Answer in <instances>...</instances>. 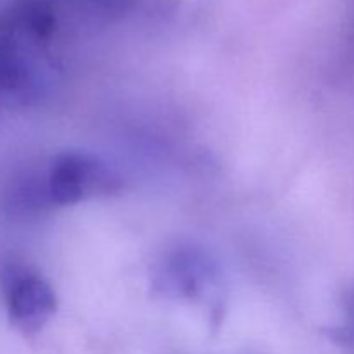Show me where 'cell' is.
I'll return each mask as SVG.
<instances>
[{"instance_id":"1","label":"cell","mask_w":354,"mask_h":354,"mask_svg":"<svg viewBox=\"0 0 354 354\" xmlns=\"http://www.w3.org/2000/svg\"><path fill=\"white\" fill-rule=\"evenodd\" d=\"M123 189L120 173L109 162L85 151H66L54 156L45 173L48 203L73 206L93 197H106Z\"/></svg>"},{"instance_id":"2","label":"cell","mask_w":354,"mask_h":354,"mask_svg":"<svg viewBox=\"0 0 354 354\" xmlns=\"http://www.w3.org/2000/svg\"><path fill=\"white\" fill-rule=\"evenodd\" d=\"M44 45L3 26L0 31V116L40 99L45 88L44 61L35 50Z\"/></svg>"},{"instance_id":"3","label":"cell","mask_w":354,"mask_h":354,"mask_svg":"<svg viewBox=\"0 0 354 354\" xmlns=\"http://www.w3.org/2000/svg\"><path fill=\"white\" fill-rule=\"evenodd\" d=\"M0 279L9 324L24 337H35L57 311L54 289L44 277L24 266H7Z\"/></svg>"},{"instance_id":"4","label":"cell","mask_w":354,"mask_h":354,"mask_svg":"<svg viewBox=\"0 0 354 354\" xmlns=\"http://www.w3.org/2000/svg\"><path fill=\"white\" fill-rule=\"evenodd\" d=\"M218 282L216 261L203 249L185 245L162 259L152 277V289L166 299L197 301L214 292Z\"/></svg>"},{"instance_id":"5","label":"cell","mask_w":354,"mask_h":354,"mask_svg":"<svg viewBox=\"0 0 354 354\" xmlns=\"http://www.w3.org/2000/svg\"><path fill=\"white\" fill-rule=\"evenodd\" d=\"M344 322L337 327L327 330V335L337 344H354V286L346 292L344 297Z\"/></svg>"}]
</instances>
